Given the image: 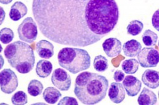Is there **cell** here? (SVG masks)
Masks as SVG:
<instances>
[{
	"mask_svg": "<svg viewBox=\"0 0 159 105\" xmlns=\"http://www.w3.org/2000/svg\"><path fill=\"white\" fill-rule=\"evenodd\" d=\"M32 11L48 39L82 48L110 34L119 18L116 0H33Z\"/></svg>",
	"mask_w": 159,
	"mask_h": 105,
	"instance_id": "6da1fadb",
	"label": "cell"
},
{
	"mask_svg": "<svg viewBox=\"0 0 159 105\" xmlns=\"http://www.w3.org/2000/svg\"><path fill=\"white\" fill-rule=\"evenodd\" d=\"M122 85L129 96H135L139 94L142 87V82L133 75H127L122 80Z\"/></svg>",
	"mask_w": 159,
	"mask_h": 105,
	"instance_id": "30bf717a",
	"label": "cell"
},
{
	"mask_svg": "<svg viewBox=\"0 0 159 105\" xmlns=\"http://www.w3.org/2000/svg\"><path fill=\"white\" fill-rule=\"evenodd\" d=\"M108 95L113 103L116 104L122 103L125 98V92L123 85L120 82L111 83Z\"/></svg>",
	"mask_w": 159,
	"mask_h": 105,
	"instance_id": "8fae6325",
	"label": "cell"
},
{
	"mask_svg": "<svg viewBox=\"0 0 159 105\" xmlns=\"http://www.w3.org/2000/svg\"><path fill=\"white\" fill-rule=\"evenodd\" d=\"M143 28V23L138 20H134L130 22L127 27V30L128 34L132 36H137L139 35Z\"/></svg>",
	"mask_w": 159,
	"mask_h": 105,
	"instance_id": "603a6c76",
	"label": "cell"
},
{
	"mask_svg": "<svg viewBox=\"0 0 159 105\" xmlns=\"http://www.w3.org/2000/svg\"><path fill=\"white\" fill-rule=\"evenodd\" d=\"M142 81L145 85L152 89L159 86V73L153 69L145 70L142 75Z\"/></svg>",
	"mask_w": 159,
	"mask_h": 105,
	"instance_id": "7c38bea8",
	"label": "cell"
},
{
	"mask_svg": "<svg viewBox=\"0 0 159 105\" xmlns=\"http://www.w3.org/2000/svg\"><path fill=\"white\" fill-rule=\"evenodd\" d=\"M93 66L96 71L99 72H105L109 67L108 60L102 55L97 56L94 59Z\"/></svg>",
	"mask_w": 159,
	"mask_h": 105,
	"instance_id": "7402d4cb",
	"label": "cell"
},
{
	"mask_svg": "<svg viewBox=\"0 0 159 105\" xmlns=\"http://www.w3.org/2000/svg\"><path fill=\"white\" fill-rule=\"evenodd\" d=\"M142 38L145 45L149 47H152L155 46L157 42L158 35L154 32L148 29L143 32Z\"/></svg>",
	"mask_w": 159,
	"mask_h": 105,
	"instance_id": "ffe728a7",
	"label": "cell"
},
{
	"mask_svg": "<svg viewBox=\"0 0 159 105\" xmlns=\"http://www.w3.org/2000/svg\"><path fill=\"white\" fill-rule=\"evenodd\" d=\"M43 96L44 99L49 104H55L62 96L61 92L54 87H47L43 92Z\"/></svg>",
	"mask_w": 159,
	"mask_h": 105,
	"instance_id": "ac0fdd59",
	"label": "cell"
},
{
	"mask_svg": "<svg viewBox=\"0 0 159 105\" xmlns=\"http://www.w3.org/2000/svg\"><path fill=\"white\" fill-rule=\"evenodd\" d=\"M51 81L52 84L61 91H68L71 85L70 75L64 69L57 68L52 74Z\"/></svg>",
	"mask_w": 159,
	"mask_h": 105,
	"instance_id": "ba28073f",
	"label": "cell"
},
{
	"mask_svg": "<svg viewBox=\"0 0 159 105\" xmlns=\"http://www.w3.org/2000/svg\"><path fill=\"white\" fill-rule=\"evenodd\" d=\"M125 77V74L120 70H117L114 74L113 78L117 82H122Z\"/></svg>",
	"mask_w": 159,
	"mask_h": 105,
	"instance_id": "4316f807",
	"label": "cell"
},
{
	"mask_svg": "<svg viewBox=\"0 0 159 105\" xmlns=\"http://www.w3.org/2000/svg\"><path fill=\"white\" fill-rule=\"evenodd\" d=\"M44 88L43 83L36 79L32 80L29 83L28 87V92L32 96H37L41 94Z\"/></svg>",
	"mask_w": 159,
	"mask_h": 105,
	"instance_id": "44dd1931",
	"label": "cell"
},
{
	"mask_svg": "<svg viewBox=\"0 0 159 105\" xmlns=\"http://www.w3.org/2000/svg\"><path fill=\"white\" fill-rule=\"evenodd\" d=\"M124 55L127 57H135L142 50V45L137 40L132 39L125 42L122 46Z\"/></svg>",
	"mask_w": 159,
	"mask_h": 105,
	"instance_id": "9a60e30c",
	"label": "cell"
},
{
	"mask_svg": "<svg viewBox=\"0 0 159 105\" xmlns=\"http://www.w3.org/2000/svg\"><path fill=\"white\" fill-rule=\"evenodd\" d=\"M38 33L37 24L31 17L25 18L18 28L20 39L28 43H32L36 40Z\"/></svg>",
	"mask_w": 159,
	"mask_h": 105,
	"instance_id": "5b68a950",
	"label": "cell"
},
{
	"mask_svg": "<svg viewBox=\"0 0 159 105\" xmlns=\"http://www.w3.org/2000/svg\"><path fill=\"white\" fill-rule=\"evenodd\" d=\"M52 71V64L50 61L41 59L38 62L36 67V72L38 77L46 78L51 74Z\"/></svg>",
	"mask_w": 159,
	"mask_h": 105,
	"instance_id": "e0dca14e",
	"label": "cell"
},
{
	"mask_svg": "<svg viewBox=\"0 0 159 105\" xmlns=\"http://www.w3.org/2000/svg\"><path fill=\"white\" fill-rule=\"evenodd\" d=\"M157 97L153 91L143 88L138 97L137 102L139 105H154L157 103Z\"/></svg>",
	"mask_w": 159,
	"mask_h": 105,
	"instance_id": "2e32d148",
	"label": "cell"
},
{
	"mask_svg": "<svg viewBox=\"0 0 159 105\" xmlns=\"http://www.w3.org/2000/svg\"><path fill=\"white\" fill-rule=\"evenodd\" d=\"M5 64V60L2 55H0V69H2Z\"/></svg>",
	"mask_w": 159,
	"mask_h": 105,
	"instance_id": "f546056e",
	"label": "cell"
},
{
	"mask_svg": "<svg viewBox=\"0 0 159 105\" xmlns=\"http://www.w3.org/2000/svg\"><path fill=\"white\" fill-rule=\"evenodd\" d=\"M123 71L127 74H134L136 73L139 67V63L135 59H126L122 63Z\"/></svg>",
	"mask_w": 159,
	"mask_h": 105,
	"instance_id": "d6986e66",
	"label": "cell"
},
{
	"mask_svg": "<svg viewBox=\"0 0 159 105\" xmlns=\"http://www.w3.org/2000/svg\"><path fill=\"white\" fill-rule=\"evenodd\" d=\"M28 13L27 6L21 2H15L10 11V18L13 21H18Z\"/></svg>",
	"mask_w": 159,
	"mask_h": 105,
	"instance_id": "5bb4252c",
	"label": "cell"
},
{
	"mask_svg": "<svg viewBox=\"0 0 159 105\" xmlns=\"http://www.w3.org/2000/svg\"><path fill=\"white\" fill-rule=\"evenodd\" d=\"M36 50L39 56L43 59H49L54 55V46L49 41L42 40L36 45Z\"/></svg>",
	"mask_w": 159,
	"mask_h": 105,
	"instance_id": "4fadbf2b",
	"label": "cell"
},
{
	"mask_svg": "<svg viewBox=\"0 0 159 105\" xmlns=\"http://www.w3.org/2000/svg\"><path fill=\"white\" fill-rule=\"evenodd\" d=\"M6 17V13L4 9L0 6V26L2 25Z\"/></svg>",
	"mask_w": 159,
	"mask_h": 105,
	"instance_id": "f1b7e54d",
	"label": "cell"
},
{
	"mask_svg": "<svg viewBox=\"0 0 159 105\" xmlns=\"http://www.w3.org/2000/svg\"><path fill=\"white\" fill-rule=\"evenodd\" d=\"M18 87V79L15 72L10 69L0 72V88L6 94L13 93Z\"/></svg>",
	"mask_w": 159,
	"mask_h": 105,
	"instance_id": "8992f818",
	"label": "cell"
},
{
	"mask_svg": "<svg viewBox=\"0 0 159 105\" xmlns=\"http://www.w3.org/2000/svg\"><path fill=\"white\" fill-rule=\"evenodd\" d=\"M58 105H78V102L76 99L73 97L70 96H65L62 98L59 103Z\"/></svg>",
	"mask_w": 159,
	"mask_h": 105,
	"instance_id": "484cf974",
	"label": "cell"
},
{
	"mask_svg": "<svg viewBox=\"0 0 159 105\" xmlns=\"http://www.w3.org/2000/svg\"><path fill=\"white\" fill-rule=\"evenodd\" d=\"M13 2V0H0V3L3 5H8Z\"/></svg>",
	"mask_w": 159,
	"mask_h": 105,
	"instance_id": "4dcf8cb0",
	"label": "cell"
},
{
	"mask_svg": "<svg viewBox=\"0 0 159 105\" xmlns=\"http://www.w3.org/2000/svg\"><path fill=\"white\" fill-rule=\"evenodd\" d=\"M59 64L73 74L88 69L91 66V56L83 49L65 47L57 55Z\"/></svg>",
	"mask_w": 159,
	"mask_h": 105,
	"instance_id": "277c9868",
	"label": "cell"
},
{
	"mask_svg": "<svg viewBox=\"0 0 159 105\" xmlns=\"http://www.w3.org/2000/svg\"><path fill=\"white\" fill-rule=\"evenodd\" d=\"M102 48L108 57H117L121 53L122 43L116 38H109L103 42Z\"/></svg>",
	"mask_w": 159,
	"mask_h": 105,
	"instance_id": "9c48e42d",
	"label": "cell"
},
{
	"mask_svg": "<svg viewBox=\"0 0 159 105\" xmlns=\"http://www.w3.org/2000/svg\"><path fill=\"white\" fill-rule=\"evenodd\" d=\"M13 31L8 27L3 28L0 30V41L3 44H8L12 42L14 38Z\"/></svg>",
	"mask_w": 159,
	"mask_h": 105,
	"instance_id": "cb8c5ba5",
	"label": "cell"
},
{
	"mask_svg": "<svg viewBox=\"0 0 159 105\" xmlns=\"http://www.w3.org/2000/svg\"><path fill=\"white\" fill-rule=\"evenodd\" d=\"M3 50V46H2V45H0V53L2 52Z\"/></svg>",
	"mask_w": 159,
	"mask_h": 105,
	"instance_id": "1f68e13d",
	"label": "cell"
},
{
	"mask_svg": "<svg viewBox=\"0 0 159 105\" xmlns=\"http://www.w3.org/2000/svg\"><path fill=\"white\" fill-rule=\"evenodd\" d=\"M139 64L143 68L157 67L158 64V51L152 47L143 48L137 55Z\"/></svg>",
	"mask_w": 159,
	"mask_h": 105,
	"instance_id": "52a82bcc",
	"label": "cell"
},
{
	"mask_svg": "<svg viewBox=\"0 0 159 105\" xmlns=\"http://www.w3.org/2000/svg\"><path fill=\"white\" fill-rule=\"evenodd\" d=\"M152 25L153 27L157 30V31H159V29H158V10H157L153 16H152Z\"/></svg>",
	"mask_w": 159,
	"mask_h": 105,
	"instance_id": "83f0119b",
	"label": "cell"
},
{
	"mask_svg": "<svg viewBox=\"0 0 159 105\" xmlns=\"http://www.w3.org/2000/svg\"><path fill=\"white\" fill-rule=\"evenodd\" d=\"M4 54L10 66L21 74L29 73L35 64L33 48L25 42H15L8 45Z\"/></svg>",
	"mask_w": 159,
	"mask_h": 105,
	"instance_id": "3957f363",
	"label": "cell"
},
{
	"mask_svg": "<svg viewBox=\"0 0 159 105\" xmlns=\"http://www.w3.org/2000/svg\"><path fill=\"white\" fill-rule=\"evenodd\" d=\"M11 102L14 105H25L28 103V96L23 91H18L11 98Z\"/></svg>",
	"mask_w": 159,
	"mask_h": 105,
	"instance_id": "d4e9b609",
	"label": "cell"
},
{
	"mask_svg": "<svg viewBox=\"0 0 159 105\" xmlns=\"http://www.w3.org/2000/svg\"><path fill=\"white\" fill-rule=\"evenodd\" d=\"M108 88L109 81L106 77L86 71L77 76L74 92L82 103L94 105L105 98Z\"/></svg>",
	"mask_w": 159,
	"mask_h": 105,
	"instance_id": "7a4b0ae2",
	"label": "cell"
}]
</instances>
